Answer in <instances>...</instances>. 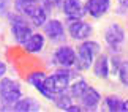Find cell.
<instances>
[{
    "label": "cell",
    "mask_w": 128,
    "mask_h": 112,
    "mask_svg": "<svg viewBox=\"0 0 128 112\" xmlns=\"http://www.w3.org/2000/svg\"><path fill=\"white\" fill-rule=\"evenodd\" d=\"M90 87V84L86 81V79H74V81H71V84H70V89H68V93H70L73 98L76 100H79L82 95H84V92Z\"/></svg>",
    "instance_id": "e0dca14e"
},
{
    "label": "cell",
    "mask_w": 128,
    "mask_h": 112,
    "mask_svg": "<svg viewBox=\"0 0 128 112\" xmlns=\"http://www.w3.org/2000/svg\"><path fill=\"white\" fill-rule=\"evenodd\" d=\"M101 54V44L95 40H84L81 41L76 47V65L74 70L76 71H88L92 70V65L95 62V58Z\"/></svg>",
    "instance_id": "7a4b0ae2"
},
{
    "label": "cell",
    "mask_w": 128,
    "mask_h": 112,
    "mask_svg": "<svg viewBox=\"0 0 128 112\" xmlns=\"http://www.w3.org/2000/svg\"><path fill=\"white\" fill-rule=\"evenodd\" d=\"M122 112H128V100H124L122 103Z\"/></svg>",
    "instance_id": "d4e9b609"
},
{
    "label": "cell",
    "mask_w": 128,
    "mask_h": 112,
    "mask_svg": "<svg viewBox=\"0 0 128 112\" xmlns=\"http://www.w3.org/2000/svg\"><path fill=\"white\" fill-rule=\"evenodd\" d=\"M43 33H44V36L48 38V41H51V43H62L68 35L65 24H63L60 19H56V17L48 19V21L44 22Z\"/></svg>",
    "instance_id": "ba28073f"
},
{
    "label": "cell",
    "mask_w": 128,
    "mask_h": 112,
    "mask_svg": "<svg viewBox=\"0 0 128 112\" xmlns=\"http://www.w3.org/2000/svg\"><path fill=\"white\" fill-rule=\"evenodd\" d=\"M22 98V85L14 77H0V111H13L14 104Z\"/></svg>",
    "instance_id": "3957f363"
},
{
    "label": "cell",
    "mask_w": 128,
    "mask_h": 112,
    "mask_svg": "<svg viewBox=\"0 0 128 112\" xmlns=\"http://www.w3.org/2000/svg\"><path fill=\"white\" fill-rule=\"evenodd\" d=\"M109 60H111V74L117 76V71H119V68H120L122 58L119 57V54H112L109 57Z\"/></svg>",
    "instance_id": "7402d4cb"
},
{
    "label": "cell",
    "mask_w": 128,
    "mask_h": 112,
    "mask_svg": "<svg viewBox=\"0 0 128 112\" xmlns=\"http://www.w3.org/2000/svg\"><path fill=\"white\" fill-rule=\"evenodd\" d=\"M117 77H119L120 84L128 89V58L126 60H122L120 68H119V71H117Z\"/></svg>",
    "instance_id": "ffe728a7"
},
{
    "label": "cell",
    "mask_w": 128,
    "mask_h": 112,
    "mask_svg": "<svg viewBox=\"0 0 128 112\" xmlns=\"http://www.w3.org/2000/svg\"><path fill=\"white\" fill-rule=\"evenodd\" d=\"M40 109H41V104L36 98H33V96H24V95L13 108L14 112H38Z\"/></svg>",
    "instance_id": "2e32d148"
},
{
    "label": "cell",
    "mask_w": 128,
    "mask_h": 112,
    "mask_svg": "<svg viewBox=\"0 0 128 112\" xmlns=\"http://www.w3.org/2000/svg\"><path fill=\"white\" fill-rule=\"evenodd\" d=\"M86 13L92 19H101L111 9V0H86Z\"/></svg>",
    "instance_id": "4fadbf2b"
},
{
    "label": "cell",
    "mask_w": 128,
    "mask_h": 112,
    "mask_svg": "<svg viewBox=\"0 0 128 112\" xmlns=\"http://www.w3.org/2000/svg\"><path fill=\"white\" fill-rule=\"evenodd\" d=\"M8 22H10V33H11V38L14 43L22 46V43L27 40L28 36L33 33V27L32 22L24 16V14L13 11L8 16Z\"/></svg>",
    "instance_id": "5b68a950"
},
{
    "label": "cell",
    "mask_w": 128,
    "mask_h": 112,
    "mask_svg": "<svg viewBox=\"0 0 128 112\" xmlns=\"http://www.w3.org/2000/svg\"><path fill=\"white\" fill-rule=\"evenodd\" d=\"M46 77H48V74H46L44 71H41V70L30 71V73L27 74V82H28V84H30L33 89H35L38 93L43 96V98L52 101L54 96L51 95V92H49L48 87H46Z\"/></svg>",
    "instance_id": "8fae6325"
},
{
    "label": "cell",
    "mask_w": 128,
    "mask_h": 112,
    "mask_svg": "<svg viewBox=\"0 0 128 112\" xmlns=\"http://www.w3.org/2000/svg\"><path fill=\"white\" fill-rule=\"evenodd\" d=\"M36 2H43V0H36Z\"/></svg>",
    "instance_id": "484cf974"
},
{
    "label": "cell",
    "mask_w": 128,
    "mask_h": 112,
    "mask_svg": "<svg viewBox=\"0 0 128 112\" xmlns=\"http://www.w3.org/2000/svg\"><path fill=\"white\" fill-rule=\"evenodd\" d=\"M6 73H8V63L0 58V77L6 76Z\"/></svg>",
    "instance_id": "cb8c5ba5"
},
{
    "label": "cell",
    "mask_w": 128,
    "mask_h": 112,
    "mask_svg": "<svg viewBox=\"0 0 128 112\" xmlns=\"http://www.w3.org/2000/svg\"><path fill=\"white\" fill-rule=\"evenodd\" d=\"M119 13H128V0H117Z\"/></svg>",
    "instance_id": "603a6c76"
},
{
    "label": "cell",
    "mask_w": 128,
    "mask_h": 112,
    "mask_svg": "<svg viewBox=\"0 0 128 112\" xmlns=\"http://www.w3.org/2000/svg\"><path fill=\"white\" fill-rule=\"evenodd\" d=\"M48 43V38L44 36V33L41 32H33L26 41L22 43V47L27 54H40L44 51Z\"/></svg>",
    "instance_id": "5bb4252c"
},
{
    "label": "cell",
    "mask_w": 128,
    "mask_h": 112,
    "mask_svg": "<svg viewBox=\"0 0 128 112\" xmlns=\"http://www.w3.org/2000/svg\"><path fill=\"white\" fill-rule=\"evenodd\" d=\"M52 103H54V106H56L58 111L68 112V109L71 108V104L74 103V98H73V96L68 93V90H66V92H63V93L56 95V98L52 100Z\"/></svg>",
    "instance_id": "ac0fdd59"
},
{
    "label": "cell",
    "mask_w": 128,
    "mask_h": 112,
    "mask_svg": "<svg viewBox=\"0 0 128 112\" xmlns=\"http://www.w3.org/2000/svg\"><path fill=\"white\" fill-rule=\"evenodd\" d=\"M126 41V32L119 22H112L104 30V43L112 54H120Z\"/></svg>",
    "instance_id": "8992f818"
},
{
    "label": "cell",
    "mask_w": 128,
    "mask_h": 112,
    "mask_svg": "<svg viewBox=\"0 0 128 112\" xmlns=\"http://www.w3.org/2000/svg\"><path fill=\"white\" fill-rule=\"evenodd\" d=\"M103 101V96L100 93V90L95 89V87H88V89L84 92V95L78 100V103L81 104L82 111H98L100 109V104Z\"/></svg>",
    "instance_id": "7c38bea8"
},
{
    "label": "cell",
    "mask_w": 128,
    "mask_h": 112,
    "mask_svg": "<svg viewBox=\"0 0 128 112\" xmlns=\"http://www.w3.org/2000/svg\"><path fill=\"white\" fill-rule=\"evenodd\" d=\"M66 33L71 40L76 43H81L84 40H88L93 35V25L84 19H76V21H68Z\"/></svg>",
    "instance_id": "52a82bcc"
},
{
    "label": "cell",
    "mask_w": 128,
    "mask_h": 112,
    "mask_svg": "<svg viewBox=\"0 0 128 112\" xmlns=\"http://www.w3.org/2000/svg\"><path fill=\"white\" fill-rule=\"evenodd\" d=\"M92 73L93 76L98 77V79H108L111 76V60L108 54H101L95 58L92 65Z\"/></svg>",
    "instance_id": "9a60e30c"
},
{
    "label": "cell",
    "mask_w": 128,
    "mask_h": 112,
    "mask_svg": "<svg viewBox=\"0 0 128 112\" xmlns=\"http://www.w3.org/2000/svg\"><path fill=\"white\" fill-rule=\"evenodd\" d=\"M14 11V0H0V17L8 19V16Z\"/></svg>",
    "instance_id": "44dd1931"
},
{
    "label": "cell",
    "mask_w": 128,
    "mask_h": 112,
    "mask_svg": "<svg viewBox=\"0 0 128 112\" xmlns=\"http://www.w3.org/2000/svg\"><path fill=\"white\" fill-rule=\"evenodd\" d=\"M62 13L68 21H76V19H84L87 16L86 13V3L82 0H62Z\"/></svg>",
    "instance_id": "30bf717a"
},
{
    "label": "cell",
    "mask_w": 128,
    "mask_h": 112,
    "mask_svg": "<svg viewBox=\"0 0 128 112\" xmlns=\"http://www.w3.org/2000/svg\"><path fill=\"white\" fill-rule=\"evenodd\" d=\"M122 103H124V100L119 95H108L103 100V104L109 112H122Z\"/></svg>",
    "instance_id": "d6986e66"
},
{
    "label": "cell",
    "mask_w": 128,
    "mask_h": 112,
    "mask_svg": "<svg viewBox=\"0 0 128 112\" xmlns=\"http://www.w3.org/2000/svg\"><path fill=\"white\" fill-rule=\"evenodd\" d=\"M76 74L74 68H58L54 73L48 74L46 77V87L51 92V95L56 98V95L63 93L70 89V84L73 81V77Z\"/></svg>",
    "instance_id": "277c9868"
},
{
    "label": "cell",
    "mask_w": 128,
    "mask_h": 112,
    "mask_svg": "<svg viewBox=\"0 0 128 112\" xmlns=\"http://www.w3.org/2000/svg\"><path fill=\"white\" fill-rule=\"evenodd\" d=\"M54 62L58 68H74L76 65V47L70 44H60L54 51Z\"/></svg>",
    "instance_id": "9c48e42d"
},
{
    "label": "cell",
    "mask_w": 128,
    "mask_h": 112,
    "mask_svg": "<svg viewBox=\"0 0 128 112\" xmlns=\"http://www.w3.org/2000/svg\"><path fill=\"white\" fill-rule=\"evenodd\" d=\"M14 11L24 14L33 27H43L49 19V9L36 0H14Z\"/></svg>",
    "instance_id": "6da1fadb"
}]
</instances>
